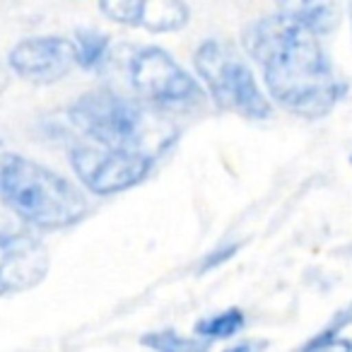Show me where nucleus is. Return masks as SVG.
I'll use <instances>...</instances> for the list:
<instances>
[{"instance_id": "1", "label": "nucleus", "mask_w": 352, "mask_h": 352, "mask_svg": "<svg viewBox=\"0 0 352 352\" xmlns=\"http://www.w3.org/2000/svg\"><path fill=\"white\" fill-rule=\"evenodd\" d=\"M244 49L258 63L270 97L297 116H326L350 89L321 41L285 12L251 22L244 30Z\"/></svg>"}, {"instance_id": "2", "label": "nucleus", "mask_w": 352, "mask_h": 352, "mask_svg": "<svg viewBox=\"0 0 352 352\" xmlns=\"http://www.w3.org/2000/svg\"><path fill=\"white\" fill-rule=\"evenodd\" d=\"M0 203L36 230H68L89 210L73 182L15 152H0Z\"/></svg>"}, {"instance_id": "3", "label": "nucleus", "mask_w": 352, "mask_h": 352, "mask_svg": "<svg viewBox=\"0 0 352 352\" xmlns=\"http://www.w3.org/2000/svg\"><path fill=\"white\" fill-rule=\"evenodd\" d=\"M68 116L80 133L107 150H128L155 157L157 150L171 142V128L162 118H152L142 104L113 89L85 92L70 104Z\"/></svg>"}, {"instance_id": "4", "label": "nucleus", "mask_w": 352, "mask_h": 352, "mask_svg": "<svg viewBox=\"0 0 352 352\" xmlns=\"http://www.w3.org/2000/svg\"><path fill=\"white\" fill-rule=\"evenodd\" d=\"M193 65H196L198 78L210 92L212 102L222 111L239 113V116L254 118V121L270 118L273 107H270L268 97L261 92L254 70L249 68L244 56L236 51V46L222 39L203 41L196 49Z\"/></svg>"}, {"instance_id": "5", "label": "nucleus", "mask_w": 352, "mask_h": 352, "mask_svg": "<svg viewBox=\"0 0 352 352\" xmlns=\"http://www.w3.org/2000/svg\"><path fill=\"white\" fill-rule=\"evenodd\" d=\"M131 87L155 109H186L206 99V92L184 65L160 46H142L128 63Z\"/></svg>"}, {"instance_id": "6", "label": "nucleus", "mask_w": 352, "mask_h": 352, "mask_svg": "<svg viewBox=\"0 0 352 352\" xmlns=\"http://www.w3.org/2000/svg\"><path fill=\"white\" fill-rule=\"evenodd\" d=\"M70 164L80 184L94 196H113L145 182L155 157L128 150H107L99 145H82L70 152Z\"/></svg>"}, {"instance_id": "7", "label": "nucleus", "mask_w": 352, "mask_h": 352, "mask_svg": "<svg viewBox=\"0 0 352 352\" xmlns=\"http://www.w3.org/2000/svg\"><path fill=\"white\" fill-rule=\"evenodd\" d=\"M8 63L30 82L51 85L78 65V49L75 41L65 36H30L12 46Z\"/></svg>"}, {"instance_id": "8", "label": "nucleus", "mask_w": 352, "mask_h": 352, "mask_svg": "<svg viewBox=\"0 0 352 352\" xmlns=\"http://www.w3.org/2000/svg\"><path fill=\"white\" fill-rule=\"evenodd\" d=\"M49 251L36 236L0 232V294L27 292L49 275Z\"/></svg>"}, {"instance_id": "9", "label": "nucleus", "mask_w": 352, "mask_h": 352, "mask_svg": "<svg viewBox=\"0 0 352 352\" xmlns=\"http://www.w3.org/2000/svg\"><path fill=\"white\" fill-rule=\"evenodd\" d=\"M102 15L126 27H142L147 32H179L188 25L191 10L182 0H102Z\"/></svg>"}, {"instance_id": "10", "label": "nucleus", "mask_w": 352, "mask_h": 352, "mask_svg": "<svg viewBox=\"0 0 352 352\" xmlns=\"http://www.w3.org/2000/svg\"><path fill=\"white\" fill-rule=\"evenodd\" d=\"M280 12L289 17L311 36H328L338 27V8L333 3H299V6H283Z\"/></svg>"}, {"instance_id": "11", "label": "nucleus", "mask_w": 352, "mask_h": 352, "mask_svg": "<svg viewBox=\"0 0 352 352\" xmlns=\"http://www.w3.org/2000/svg\"><path fill=\"white\" fill-rule=\"evenodd\" d=\"M75 49H78V65L85 70H99L107 65L111 41L99 30L75 32Z\"/></svg>"}, {"instance_id": "12", "label": "nucleus", "mask_w": 352, "mask_h": 352, "mask_svg": "<svg viewBox=\"0 0 352 352\" xmlns=\"http://www.w3.org/2000/svg\"><path fill=\"white\" fill-rule=\"evenodd\" d=\"M246 326V314L241 309L232 307L225 309V311L215 314V316L201 318L196 323V336L201 340H225V338H232L236 333H241Z\"/></svg>"}, {"instance_id": "13", "label": "nucleus", "mask_w": 352, "mask_h": 352, "mask_svg": "<svg viewBox=\"0 0 352 352\" xmlns=\"http://www.w3.org/2000/svg\"><path fill=\"white\" fill-rule=\"evenodd\" d=\"M140 342L152 352H210V342L201 338H186L176 333L174 328H162V331L145 333Z\"/></svg>"}, {"instance_id": "14", "label": "nucleus", "mask_w": 352, "mask_h": 352, "mask_svg": "<svg viewBox=\"0 0 352 352\" xmlns=\"http://www.w3.org/2000/svg\"><path fill=\"white\" fill-rule=\"evenodd\" d=\"M345 326L347 323L338 314L321 333H316L307 345H302L299 352H352V338L342 336V328Z\"/></svg>"}, {"instance_id": "15", "label": "nucleus", "mask_w": 352, "mask_h": 352, "mask_svg": "<svg viewBox=\"0 0 352 352\" xmlns=\"http://www.w3.org/2000/svg\"><path fill=\"white\" fill-rule=\"evenodd\" d=\"M239 251V244H230V246H222L217 251H210V256H206V261L201 263V273H210V270L220 268L225 261H230L232 256Z\"/></svg>"}, {"instance_id": "16", "label": "nucleus", "mask_w": 352, "mask_h": 352, "mask_svg": "<svg viewBox=\"0 0 352 352\" xmlns=\"http://www.w3.org/2000/svg\"><path fill=\"white\" fill-rule=\"evenodd\" d=\"M265 347H268L265 340H246V342H239V345L230 347V350H225V352H263Z\"/></svg>"}, {"instance_id": "17", "label": "nucleus", "mask_w": 352, "mask_h": 352, "mask_svg": "<svg viewBox=\"0 0 352 352\" xmlns=\"http://www.w3.org/2000/svg\"><path fill=\"white\" fill-rule=\"evenodd\" d=\"M340 318H342V321L347 323V326H350V323H352V302L347 304V307H345V309H342V311H340Z\"/></svg>"}, {"instance_id": "18", "label": "nucleus", "mask_w": 352, "mask_h": 352, "mask_svg": "<svg viewBox=\"0 0 352 352\" xmlns=\"http://www.w3.org/2000/svg\"><path fill=\"white\" fill-rule=\"evenodd\" d=\"M350 22H352V6H350Z\"/></svg>"}, {"instance_id": "19", "label": "nucleus", "mask_w": 352, "mask_h": 352, "mask_svg": "<svg viewBox=\"0 0 352 352\" xmlns=\"http://www.w3.org/2000/svg\"><path fill=\"white\" fill-rule=\"evenodd\" d=\"M350 162H352V155H350Z\"/></svg>"}]
</instances>
